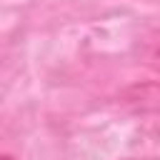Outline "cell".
<instances>
[{
  "label": "cell",
  "mask_w": 160,
  "mask_h": 160,
  "mask_svg": "<svg viewBox=\"0 0 160 160\" xmlns=\"http://www.w3.org/2000/svg\"><path fill=\"white\" fill-rule=\"evenodd\" d=\"M118 102L138 115H160V80H145L122 88Z\"/></svg>",
  "instance_id": "1"
},
{
  "label": "cell",
  "mask_w": 160,
  "mask_h": 160,
  "mask_svg": "<svg viewBox=\"0 0 160 160\" xmlns=\"http://www.w3.org/2000/svg\"><path fill=\"white\" fill-rule=\"evenodd\" d=\"M135 58L160 75V28H150L135 40Z\"/></svg>",
  "instance_id": "2"
},
{
  "label": "cell",
  "mask_w": 160,
  "mask_h": 160,
  "mask_svg": "<svg viewBox=\"0 0 160 160\" xmlns=\"http://www.w3.org/2000/svg\"><path fill=\"white\" fill-rule=\"evenodd\" d=\"M0 160H15V158H10V155H2V158H0Z\"/></svg>",
  "instance_id": "3"
}]
</instances>
